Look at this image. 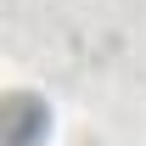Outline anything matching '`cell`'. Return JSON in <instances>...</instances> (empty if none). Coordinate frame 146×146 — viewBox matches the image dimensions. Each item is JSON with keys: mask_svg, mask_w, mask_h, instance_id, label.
<instances>
[{"mask_svg": "<svg viewBox=\"0 0 146 146\" xmlns=\"http://www.w3.org/2000/svg\"><path fill=\"white\" fill-rule=\"evenodd\" d=\"M45 124H51V118H45V101H34V96H6V101H0V141L6 146H34L39 135H45Z\"/></svg>", "mask_w": 146, "mask_h": 146, "instance_id": "cell-1", "label": "cell"}]
</instances>
